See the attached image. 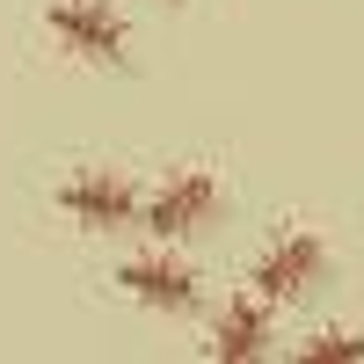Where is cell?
Masks as SVG:
<instances>
[{"label": "cell", "instance_id": "obj_4", "mask_svg": "<svg viewBox=\"0 0 364 364\" xmlns=\"http://www.w3.org/2000/svg\"><path fill=\"white\" fill-rule=\"evenodd\" d=\"M321 277H328V240H321V233H277V240L248 262V284H255V299H269V306L306 299Z\"/></svg>", "mask_w": 364, "mask_h": 364}, {"label": "cell", "instance_id": "obj_6", "mask_svg": "<svg viewBox=\"0 0 364 364\" xmlns=\"http://www.w3.org/2000/svg\"><path fill=\"white\" fill-rule=\"evenodd\" d=\"M269 350H277V328H269V299L240 291L219 306V321H211V364H269Z\"/></svg>", "mask_w": 364, "mask_h": 364}, {"label": "cell", "instance_id": "obj_3", "mask_svg": "<svg viewBox=\"0 0 364 364\" xmlns=\"http://www.w3.org/2000/svg\"><path fill=\"white\" fill-rule=\"evenodd\" d=\"M44 22H51L58 51L87 58V66H124L132 58V22H124V8H109V0H51Z\"/></svg>", "mask_w": 364, "mask_h": 364}, {"label": "cell", "instance_id": "obj_1", "mask_svg": "<svg viewBox=\"0 0 364 364\" xmlns=\"http://www.w3.org/2000/svg\"><path fill=\"white\" fill-rule=\"evenodd\" d=\"M139 219H146V233H154L161 248L197 240L211 219H219V175H211V168H175L161 190L139 204Z\"/></svg>", "mask_w": 364, "mask_h": 364}, {"label": "cell", "instance_id": "obj_2", "mask_svg": "<svg viewBox=\"0 0 364 364\" xmlns=\"http://www.w3.org/2000/svg\"><path fill=\"white\" fill-rule=\"evenodd\" d=\"M139 190H132V175H117V168H73L66 182H58V211H66V226L80 233H124L139 226Z\"/></svg>", "mask_w": 364, "mask_h": 364}, {"label": "cell", "instance_id": "obj_5", "mask_svg": "<svg viewBox=\"0 0 364 364\" xmlns=\"http://www.w3.org/2000/svg\"><path fill=\"white\" fill-rule=\"evenodd\" d=\"M117 284H124V299H139V306H154V314H197V306H204V277H197L175 248L132 255L124 269H117Z\"/></svg>", "mask_w": 364, "mask_h": 364}, {"label": "cell", "instance_id": "obj_7", "mask_svg": "<svg viewBox=\"0 0 364 364\" xmlns=\"http://www.w3.org/2000/svg\"><path fill=\"white\" fill-rule=\"evenodd\" d=\"M291 364H364V328H314Z\"/></svg>", "mask_w": 364, "mask_h": 364}]
</instances>
